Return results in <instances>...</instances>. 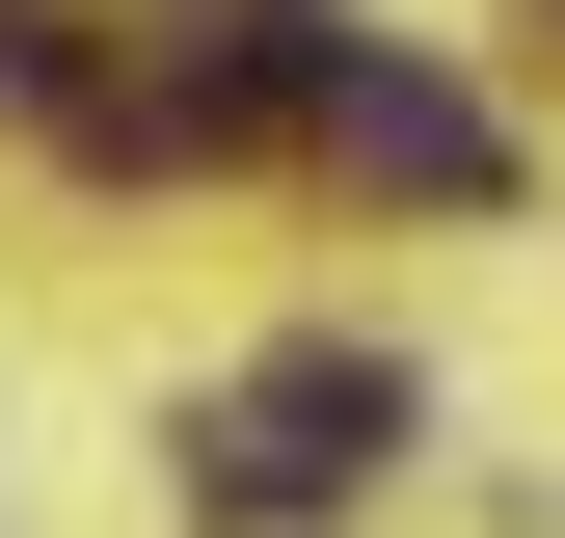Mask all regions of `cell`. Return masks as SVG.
<instances>
[{
	"mask_svg": "<svg viewBox=\"0 0 565 538\" xmlns=\"http://www.w3.org/2000/svg\"><path fill=\"white\" fill-rule=\"evenodd\" d=\"M297 134H323L350 189H404V216H484V189H512V134H484L431 54H377V28H323V108H297Z\"/></svg>",
	"mask_w": 565,
	"mask_h": 538,
	"instance_id": "7a4b0ae2",
	"label": "cell"
},
{
	"mask_svg": "<svg viewBox=\"0 0 565 538\" xmlns=\"http://www.w3.org/2000/svg\"><path fill=\"white\" fill-rule=\"evenodd\" d=\"M404 458V351H269L243 404H216V458H189V485H216L243 538H297V512H350Z\"/></svg>",
	"mask_w": 565,
	"mask_h": 538,
	"instance_id": "6da1fadb",
	"label": "cell"
}]
</instances>
